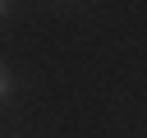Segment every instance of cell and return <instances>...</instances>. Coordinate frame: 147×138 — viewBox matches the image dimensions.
<instances>
[{
	"instance_id": "6da1fadb",
	"label": "cell",
	"mask_w": 147,
	"mask_h": 138,
	"mask_svg": "<svg viewBox=\"0 0 147 138\" xmlns=\"http://www.w3.org/2000/svg\"><path fill=\"white\" fill-rule=\"evenodd\" d=\"M0 97H9V74L0 69Z\"/></svg>"
},
{
	"instance_id": "7a4b0ae2",
	"label": "cell",
	"mask_w": 147,
	"mask_h": 138,
	"mask_svg": "<svg viewBox=\"0 0 147 138\" xmlns=\"http://www.w3.org/2000/svg\"><path fill=\"white\" fill-rule=\"evenodd\" d=\"M0 14H5V0H0Z\"/></svg>"
}]
</instances>
